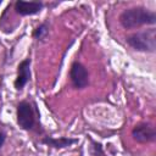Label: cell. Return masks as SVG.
Listing matches in <instances>:
<instances>
[{
  "label": "cell",
  "mask_w": 156,
  "mask_h": 156,
  "mask_svg": "<svg viewBox=\"0 0 156 156\" xmlns=\"http://www.w3.org/2000/svg\"><path fill=\"white\" fill-rule=\"evenodd\" d=\"M118 20L123 28L134 29L141 26H154L156 23V13L144 6H135L123 10Z\"/></svg>",
  "instance_id": "1"
},
{
  "label": "cell",
  "mask_w": 156,
  "mask_h": 156,
  "mask_svg": "<svg viewBox=\"0 0 156 156\" xmlns=\"http://www.w3.org/2000/svg\"><path fill=\"white\" fill-rule=\"evenodd\" d=\"M127 44L141 52H155L156 51V29L149 28L133 33L127 38Z\"/></svg>",
  "instance_id": "2"
},
{
  "label": "cell",
  "mask_w": 156,
  "mask_h": 156,
  "mask_svg": "<svg viewBox=\"0 0 156 156\" xmlns=\"http://www.w3.org/2000/svg\"><path fill=\"white\" fill-rule=\"evenodd\" d=\"M16 117H17V124L21 129L23 130H32L34 124H35V116L33 107L30 102L22 100L17 105V111H16Z\"/></svg>",
  "instance_id": "3"
},
{
  "label": "cell",
  "mask_w": 156,
  "mask_h": 156,
  "mask_svg": "<svg viewBox=\"0 0 156 156\" xmlns=\"http://www.w3.org/2000/svg\"><path fill=\"white\" fill-rule=\"evenodd\" d=\"M69 79L74 89H84L89 84V73L84 65L74 61L69 69Z\"/></svg>",
  "instance_id": "4"
},
{
  "label": "cell",
  "mask_w": 156,
  "mask_h": 156,
  "mask_svg": "<svg viewBox=\"0 0 156 156\" xmlns=\"http://www.w3.org/2000/svg\"><path fill=\"white\" fill-rule=\"evenodd\" d=\"M132 136L136 143L140 144L152 143L156 140V129L154 124L141 122L134 126V128L132 129Z\"/></svg>",
  "instance_id": "5"
},
{
  "label": "cell",
  "mask_w": 156,
  "mask_h": 156,
  "mask_svg": "<svg viewBox=\"0 0 156 156\" xmlns=\"http://www.w3.org/2000/svg\"><path fill=\"white\" fill-rule=\"evenodd\" d=\"M30 58L27 57L24 60H22L20 63H18V67H17V77L13 82V85H15V89L16 90H22L27 83L30 80Z\"/></svg>",
  "instance_id": "6"
},
{
  "label": "cell",
  "mask_w": 156,
  "mask_h": 156,
  "mask_svg": "<svg viewBox=\"0 0 156 156\" xmlns=\"http://www.w3.org/2000/svg\"><path fill=\"white\" fill-rule=\"evenodd\" d=\"M44 7V2L41 1H23L17 0L15 2V11L20 16H33L39 13Z\"/></svg>",
  "instance_id": "7"
},
{
  "label": "cell",
  "mask_w": 156,
  "mask_h": 156,
  "mask_svg": "<svg viewBox=\"0 0 156 156\" xmlns=\"http://www.w3.org/2000/svg\"><path fill=\"white\" fill-rule=\"evenodd\" d=\"M41 143L45 144L46 146H50V147H54V149H66V147H69V146L77 144L78 139L67 138V136H60V138L44 136L41 139Z\"/></svg>",
  "instance_id": "8"
},
{
  "label": "cell",
  "mask_w": 156,
  "mask_h": 156,
  "mask_svg": "<svg viewBox=\"0 0 156 156\" xmlns=\"http://www.w3.org/2000/svg\"><path fill=\"white\" fill-rule=\"evenodd\" d=\"M49 34V23L48 22H43L40 23L34 30H33V38L37 40H43L48 37Z\"/></svg>",
  "instance_id": "9"
},
{
  "label": "cell",
  "mask_w": 156,
  "mask_h": 156,
  "mask_svg": "<svg viewBox=\"0 0 156 156\" xmlns=\"http://www.w3.org/2000/svg\"><path fill=\"white\" fill-rule=\"evenodd\" d=\"M90 141H91V154H93V156H104V150H102V146H101V144L100 143H98V141H95V140H93V139H90Z\"/></svg>",
  "instance_id": "10"
},
{
  "label": "cell",
  "mask_w": 156,
  "mask_h": 156,
  "mask_svg": "<svg viewBox=\"0 0 156 156\" xmlns=\"http://www.w3.org/2000/svg\"><path fill=\"white\" fill-rule=\"evenodd\" d=\"M5 140H6V134L4 132L0 130V149L2 147V145L5 144Z\"/></svg>",
  "instance_id": "11"
},
{
  "label": "cell",
  "mask_w": 156,
  "mask_h": 156,
  "mask_svg": "<svg viewBox=\"0 0 156 156\" xmlns=\"http://www.w3.org/2000/svg\"><path fill=\"white\" fill-rule=\"evenodd\" d=\"M1 4H2V1H1V0H0V5H1Z\"/></svg>",
  "instance_id": "12"
},
{
  "label": "cell",
  "mask_w": 156,
  "mask_h": 156,
  "mask_svg": "<svg viewBox=\"0 0 156 156\" xmlns=\"http://www.w3.org/2000/svg\"><path fill=\"white\" fill-rule=\"evenodd\" d=\"M79 156H83V155H82V154H80V155H79Z\"/></svg>",
  "instance_id": "13"
}]
</instances>
